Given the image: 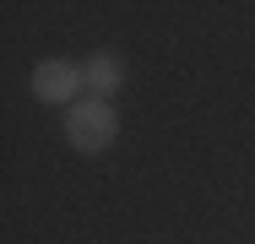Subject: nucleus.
Returning a JSON list of instances; mask_svg holds the SVG:
<instances>
[{
	"instance_id": "nucleus-1",
	"label": "nucleus",
	"mask_w": 255,
	"mask_h": 244,
	"mask_svg": "<svg viewBox=\"0 0 255 244\" xmlns=\"http://www.w3.org/2000/svg\"><path fill=\"white\" fill-rule=\"evenodd\" d=\"M114 130H120V114L103 98H76L65 109V141L76 146V152H103V146L114 141Z\"/></svg>"
},
{
	"instance_id": "nucleus-2",
	"label": "nucleus",
	"mask_w": 255,
	"mask_h": 244,
	"mask_svg": "<svg viewBox=\"0 0 255 244\" xmlns=\"http://www.w3.org/2000/svg\"><path fill=\"white\" fill-rule=\"evenodd\" d=\"M82 82H87V71H76L71 60H44L33 71V98H44V103H76Z\"/></svg>"
},
{
	"instance_id": "nucleus-3",
	"label": "nucleus",
	"mask_w": 255,
	"mask_h": 244,
	"mask_svg": "<svg viewBox=\"0 0 255 244\" xmlns=\"http://www.w3.org/2000/svg\"><path fill=\"white\" fill-rule=\"evenodd\" d=\"M120 82H125V60H120V54H109V49H103V54H93V65H87V87L114 93Z\"/></svg>"
}]
</instances>
